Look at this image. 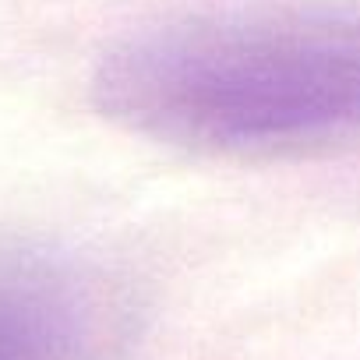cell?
<instances>
[{
	"label": "cell",
	"instance_id": "6da1fadb",
	"mask_svg": "<svg viewBox=\"0 0 360 360\" xmlns=\"http://www.w3.org/2000/svg\"><path fill=\"white\" fill-rule=\"evenodd\" d=\"M99 110L155 141L279 152L360 134V8L184 15L113 43Z\"/></svg>",
	"mask_w": 360,
	"mask_h": 360
},
{
	"label": "cell",
	"instance_id": "7a4b0ae2",
	"mask_svg": "<svg viewBox=\"0 0 360 360\" xmlns=\"http://www.w3.org/2000/svg\"><path fill=\"white\" fill-rule=\"evenodd\" d=\"M124 304L85 262L0 248V360H117Z\"/></svg>",
	"mask_w": 360,
	"mask_h": 360
}]
</instances>
